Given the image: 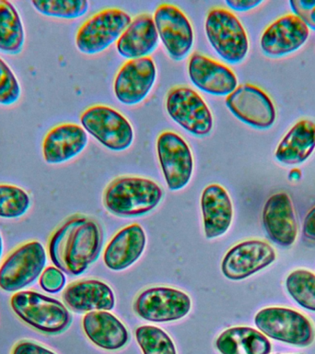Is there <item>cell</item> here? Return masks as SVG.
Instances as JSON below:
<instances>
[{
	"label": "cell",
	"mask_w": 315,
	"mask_h": 354,
	"mask_svg": "<svg viewBox=\"0 0 315 354\" xmlns=\"http://www.w3.org/2000/svg\"><path fill=\"white\" fill-rule=\"evenodd\" d=\"M30 198L22 188L10 184H0V218H16L26 214Z\"/></svg>",
	"instance_id": "4dcf8cb0"
},
{
	"label": "cell",
	"mask_w": 315,
	"mask_h": 354,
	"mask_svg": "<svg viewBox=\"0 0 315 354\" xmlns=\"http://www.w3.org/2000/svg\"><path fill=\"white\" fill-rule=\"evenodd\" d=\"M66 277L55 267H48L41 273L40 285L44 290L49 293H57L65 287Z\"/></svg>",
	"instance_id": "d6a6232c"
},
{
	"label": "cell",
	"mask_w": 315,
	"mask_h": 354,
	"mask_svg": "<svg viewBox=\"0 0 315 354\" xmlns=\"http://www.w3.org/2000/svg\"><path fill=\"white\" fill-rule=\"evenodd\" d=\"M10 306L19 319L41 333L61 334L72 323V315L64 304L33 290L14 293Z\"/></svg>",
	"instance_id": "3957f363"
},
{
	"label": "cell",
	"mask_w": 315,
	"mask_h": 354,
	"mask_svg": "<svg viewBox=\"0 0 315 354\" xmlns=\"http://www.w3.org/2000/svg\"><path fill=\"white\" fill-rule=\"evenodd\" d=\"M188 75L199 90L214 96H229L238 87L233 71L207 55L193 53L188 61Z\"/></svg>",
	"instance_id": "e0dca14e"
},
{
	"label": "cell",
	"mask_w": 315,
	"mask_h": 354,
	"mask_svg": "<svg viewBox=\"0 0 315 354\" xmlns=\"http://www.w3.org/2000/svg\"><path fill=\"white\" fill-rule=\"evenodd\" d=\"M204 30L210 46L225 62H242L249 52L247 32L231 11L214 8L207 13Z\"/></svg>",
	"instance_id": "277c9868"
},
{
	"label": "cell",
	"mask_w": 315,
	"mask_h": 354,
	"mask_svg": "<svg viewBox=\"0 0 315 354\" xmlns=\"http://www.w3.org/2000/svg\"><path fill=\"white\" fill-rule=\"evenodd\" d=\"M201 209L207 239L225 234L233 218V206L225 188L218 184L207 185L202 193Z\"/></svg>",
	"instance_id": "7402d4cb"
},
{
	"label": "cell",
	"mask_w": 315,
	"mask_h": 354,
	"mask_svg": "<svg viewBox=\"0 0 315 354\" xmlns=\"http://www.w3.org/2000/svg\"><path fill=\"white\" fill-rule=\"evenodd\" d=\"M156 77V64L151 57L127 60L113 82L116 99L128 106L140 104L151 93Z\"/></svg>",
	"instance_id": "5bb4252c"
},
{
	"label": "cell",
	"mask_w": 315,
	"mask_h": 354,
	"mask_svg": "<svg viewBox=\"0 0 315 354\" xmlns=\"http://www.w3.org/2000/svg\"><path fill=\"white\" fill-rule=\"evenodd\" d=\"M153 19L159 38L171 59H184L195 40L193 26L187 16L176 6L164 3L156 8Z\"/></svg>",
	"instance_id": "4fadbf2b"
},
{
	"label": "cell",
	"mask_w": 315,
	"mask_h": 354,
	"mask_svg": "<svg viewBox=\"0 0 315 354\" xmlns=\"http://www.w3.org/2000/svg\"><path fill=\"white\" fill-rule=\"evenodd\" d=\"M80 123L86 132L110 151H126L134 140V129L128 119L106 105L87 108L80 115Z\"/></svg>",
	"instance_id": "8992f818"
},
{
	"label": "cell",
	"mask_w": 315,
	"mask_h": 354,
	"mask_svg": "<svg viewBox=\"0 0 315 354\" xmlns=\"http://www.w3.org/2000/svg\"><path fill=\"white\" fill-rule=\"evenodd\" d=\"M2 254H3V240H2L1 234H0V260H1Z\"/></svg>",
	"instance_id": "74e56055"
},
{
	"label": "cell",
	"mask_w": 315,
	"mask_h": 354,
	"mask_svg": "<svg viewBox=\"0 0 315 354\" xmlns=\"http://www.w3.org/2000/svg\"><path fill=\"white\" fill-rule=\"evenodd\" d=\"M21 88L10 66L0 57V104L12 105L21 98Z\"/></svg>",
	"instance_id": "1f68e13d"
},
{
	"label": "cell",
	"mask_w": 315,
	"mask_h": 354,
	"mask_svg": "<svg viewBox=\"0 0 315 354\" xmlns=\"http://www.w3.org/2000/svg\"><path fill=\"white\" fill-rule=\"evenodd\" d=\"M30 3L41 15L65 19H79L88 12L90 7L86 0H44Z\"/></svg>",
	"instance_id": "f546056e"
},
{
	"label": "cell",
	"mask_w": 315,
	"mask_h": 354,
	"mask_svg": "<svg viewBox=\"0 0 315 354\" xmlns=\"http://www.w3.org/2000/svg\"><path fill=\"white\" fill-rule=\"evenodd\" d=\"M159 35L153 17L140 14L132 19L116 41V49L126 59L149 57L159 44Z\"/></svg>",
	"instance_id": "44dd1931"
},
{
	"label": "cell",
	"mask_w": 315,
	"mask_h": 354,
	"mask_svg": "<svg viewBox=\"0 0 315 354\" xmlns=\"http://www.w3.org/2000/svg\"><path fill=\"white\" fill-rule=\"evenodd\" d=\"M46 251L38 241L24 243L0 266V289L18 292L37 281L46 265Z\"/></svg>",
	"instance_id": "52a82bcc"
},
{
	"label": "cell",
	"mask_w": 315,
	"mask_h": 354,
	"mask_svg": "<svg viewBox=\"0 0 315 354\" xmlns=\"http://www.w3.org/2000/svg\"><path fill=\"white\" fill-rule=\"evenodd\" d=\"M88 134L79 124L62 123L44 136L41 151L48 165H61L82 153L88 145Z\"/></svg>",
	"instance_id": "d6986e66"
},
{
	"label": "cell",
	"mask_w": 315,
	"mask_h": 354,
	"mask_svg": "<svg viewBox=\"0 0 315 354\" xmlns=\"http://www.w3.org/2000/svg\"><path fill=\"white\" fill-rule=\"evenodd\" d=\"M290 297L303 308L315 312V274L307 270H293L286 279Z\"/></svg>",
	"instance_id": "83f0119b"
},
{
	"label": "cell",
	"mask_w": 315,
	"mask_h": 354,
	"mask_svg": "<svg viewBox=\"0 0 315 354\" xmlns=\"http://www.w3.org/2000/svg\"><path fill=\"white\" fill-rule=\"evenodd\" d=\"M221 354H270L272 344L262 332L250 326H234L224 330L216 340Z\"/></svg>",
	"instance_id": "484cf974"
},
{
	"label": "cell",
	"mask_w": 315,
	"mask_h": 354,
	"mask_svg": "<svg viewBox=\"0 0 315 354\" xmlns=\"http://www.w3.org/2000/svg\"><path fill=\"white\" fill-rule=\"evenodd\" d=\"M315 149V123L308 119L298 121L285 135L275 151L278 162L297 165L305 162Z\"/></svg>",
	"instance_id": "d4e9b609"
},
{
	"label": "cell",
	"mask_w": 315,
	"mask_h": 354,
	"mask_svg": "<svg viewBox=\"0 0 315 354\" xmlns=\"http://www.w3.org/2000/svg\"><path fill=\"white\" fill-rule=\"evenodd\" d=\"M24 44V27L18 10L12 3L0 0V51L19 55Z\"/></svg>",
	"instance_id": "4316f807"
},
{
	"label": "cell",
	"mask_w": 315,
	"mask_h": 354,
	"mask_svg": "<svg viewBox=\"0 0 315 354\" xmlns=\"http://www.w3.org/2000/svg\"><path fill=\"white\" fill-rule=\"evenodd\" d=\"M226 106L242 123L256 129H268L275 124V104L269 95L256 85L242 84L227 96Z\"/></svg>",
	"instance_id": "7c38bea8"
},
{
	"label": "cell",
	"mask_w": 315,
	"mask_h": 354,
	"mask_svg": "<svg viewBox=\"0 0 315 354\" xmlns=\"http://www.w3.org/2000/svg\"><path fill=\"white\" fill-rule=\"evenodd\" d=\"M156 145L160 168L169 189H182L189 184L193 170V158L189 145L173 131L160 133Z\"/></svg>",
	"instance_id": "8fae6325"
},
{
	"label": "cell",
	"mask_w": 315,
	"mask_h": 354,
	"mask_svg": "<svg viewBox=\"0 0 315 354\" xmlns=\"http://www.w3.org/2000/svg\"><path fill=\"white\" fill-rule=\"evenodd\" d=\"M309 28L294 14L276 19L264 30L260 46L267 57L278 58L292 54L308 40Z\"/></svg>",
	"instance_id": "2e32d148"
},
{
	"label": "cell",
	"mask_w": 315,
	"mask_h": 354,
	"mask_svg": "<svg viewBox=\"0 0 315 354\" xmlns=\"http://www.w3.org/2000/svg\"><path fill=\"white\" fill-rule=\"evenodd\" d=\"M162 196V188L153 180L121 176L108 185L104 204L108 212L118 217H138L153 210Z\"/></svg>",
	"instance_id": "7a4b0ae2"
},
{
	"label": "cell",
	"mask_w": 315,
	"mask_h": 354,
	"mask_svg": "<svg viewBox=\"0 0 315 354\" xmlns=\"http://www.w3.org/2000/svg\"><path fill=\"white\" fill-rule=\"evenodd\" d=\"M63 301L77 313L110 311L115 304L109 285L98 279H83L69 284L63 292Z\"/></svg>",
	"instance_id": "ffe728a7"
},
{
	"label": "cell",
	"mask_w": 315,
	"mask_h": 354,
	"mask_svg": "<svg viewBox=\"0 0 315 354\" xmlns=\"http://www.w3.org/2000/svg\"><path fill=\"white\" fill-rule=\"evenodd\" d=\"M83 330L97 347L118 351L128 343L129 333L124 324L108 311L88 312L82 320Z\"/></svg>",
	"instance_id": "cb8c5ba5"
},
{
	"label": "cell",
	"mask_w": 315,
	"mask_h": 354,
	"mask_svg": "<svg viewBox=\"0 0 315 354\" xmlns=\"http://www.w3.org/2000/svg\"><path fill=\"white\" fill-rule=\"evenodd\" d=\"M192 301L182 290L171 287L149 288L138 295L134 311L138 317L151 322H171L189 314Z\"/></svg>",
	"instance_id": "30bf717a"
},
{
	"label": "cell",
	"mask_w": 315,
	"mask_h": 354,
	"mask_svg": "<svg viewBox=\"0 0 315 354\" xmlns=\"http://www.w3.org/2000/svg\"><path fill=\"white\" fill-rule=\"evenodd\" d=\"M256 328L265 337L297 347H308L315 339L312 321L287 307H267L254 317Z\"/></svg>",
	"instance_id": "5b68a950"
},
{
	"label": "cell",
	"mask_w": 315,
	"mask_h": 354,
	"mask_svg": "<svg viewBox=\"0 0 315 354\" xmlns=\"http://www.w3.org/2000/svg\"><path fill=\"white\" fill-rule=\"evenodd\" d=\"M102 245V234L98 223L84 216H73L50 238L49 257L62 272L79 276L95 261Z\"/></svg>",
	"instance_id": "6da1fadb"
},
{
	"label": "cell",
	"mask_w": 315,
	"mask_h": 354,
	"mask_svg": "<svg viewBox=\"0 0 315 354\" xmlns=\"http://www.w3.org/2000/svg\"><path fill=\"white\" fill-rule=\"evenodd\" d=\"M10 354H57L40 343L32 340H21L17 342Z\"/></svg>",
	"instance_id": "e575fe53"
},
{
	"label": "cell",
	"mask_w": 315,
	"mask_h": 354,
	"mask_svg": "<svg viewBox=\"0 0 315 354\" xmlns=\"http://www.w3.org/2000/svg\"><path fill=\"white\" fill-rule=\"evenodd\" d=\"M262 224L268 237L278 245H292L298 237V221L294 205L285 192L274 194L262 209Z\"/></svg>",
	"instance_id": "ac0fdd59"
},
{
	"label": "cell",
	"mask_w": 315,
	"mask_h": 354,
	"mask_svg": "<svg viewBox=\"0 0 315 354\" xmlns=\"http://www.w3.org/2000/svg\"><path fill=\"white\" fill-rule=\"evenodd\" d=\"M132 18L119 8H106L94 14L77 30V48L85 55L99 54L118 41Z\"/></svg>",
	"instance_id": "9c48e42d"
},
{
	"label": "cell",
	"mask_w": 315,
	"mask_h": 354,
	"mask_svg": "<svg viewBox=\"0 0 315 354\" xmlns=\"http://www.w3.org/2000/svg\"><path fill=\"white\" fill-rule=\"evenodd\" d=\"M165 105L169 116L191 135L203 138L211 133V110L200 94L192 88H171L166 96Z\"/></svg>",
	"instance_id": "ba28073f"
},
{
	"label": "cell",
	"mask_w": 315,
	"mask_h": 354,
	"mask_svg": "<svg viewBox=\"0 0 315 354\" xmlns=\"http://www.w3.org/2000/svg\"><path fill=\"white\" fill-rule=\"evenodd\" d=\"M289 5L294 15L315 30V0H290Z\"/></svg>",
	"instance_id": "836d02e7"
},
{
	"label": "cell",
	"mask_w": 315,
	"mask_h": 354,
	"mask_svg": "<svg viewBox=\"0 0 315 354\" xmlns=\"http://www.w3.org/2000/svg\"><path fill=\"white\" fill-rule=\"evenodd\" d=\"M275 249L262 240H247L229 249L221 263L223 275L231 281H242L273 264Z\"/></svg>",
	"instance_id": "9a60e30c"
},
{
	"label": "cell",
	"mask_w": 315,
	"mask_h": 354,
	"mask_svg": "<svg viewBox=\"0 0 315 354\" xmlns=\"http://www.w3.org/2000/svg\"><path fill=\"white\" fill-rule=\"evenodd\" d=\"M135 339L143 354H177L173 339L158 326H140L135 329Z\"/></svg>",
	"instance_id": "f1b7e54d"
},
{
	"label": "cell",
	"mask_w": 315,
	"mask_h": 354,
	"mask_svg": "<svg viewBox=\"0 0 315 354\" xmlns=\"http://www.w3.org/2000/svg\"><path fill=\"white\" fill-rule=\"evenodd\" d=\"M225 3L231 10L243 12V11L254 10L264 1L262 0H226Z\"/></svg>",
	"instance_id": "d590c367"
},
{
	"label": "cell",
	"mask_w": 315,
	"mask_h": 354,
	"mask_svg": "<svg viewBox=\"0 0 315 354\" xmlns=\"http://www.w3.org/2000/svg\"><path fill=\"white\" fill-rule=\"evenodd\" d=\"M146 234L140 224L122 229L108 243L104 254L105 265L113 271L129 268L145 250Z\"/></svg>",
	"instance_id": "603a6c76"
},
{
	"label": "cell",
	"mask_w": 315,
	"mask_h": 354,
	"mask_svg": "<svg viewBox=\"0 0 315 354\" xmlns=\"http://www.w3.org/2000/svg\"><path fill=\"white\" fill-rule=\"evenodd\" d=\"M303 234L307 239L315 241V206L307 213L304 218Z\"/></svg>",
	"instance_id": "8d00e7d4"
}]
</instances>
